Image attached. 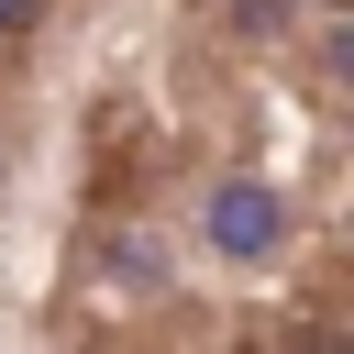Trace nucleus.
Wrapping results in <instances>:
<instances>
[{
    "label": "nucleus",
    "instance_id": "obj_1",
    "mask_svg": "<svg viewBox=\"0 0 354 354\" xmlns=\"http://www.w3.org/2000/svg\"><path fill=\"white\" fill-rule=\"evenodd\" d=\"M199 221H210V243H221V254H266V243H277V199H266L254 177H210Z\"/></svg>",
    "mask_w": 354,
    "mask_h": 354
}]
</instances>
